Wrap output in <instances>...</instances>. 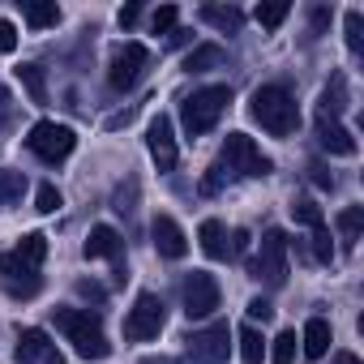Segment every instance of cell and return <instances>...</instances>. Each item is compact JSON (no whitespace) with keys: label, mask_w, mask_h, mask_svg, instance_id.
<instances>
[{"label":"cell","mask_w":364,"mask_h":364,"mask_svg":"<svg viewBox=\"0 0 364 364\" xmlns=\"http://www.w3.org/2000/svg\"><path fill=\"white\" fill-rule=\"evenodd\" d=\"M249 112H253V120H257L266 133H274V137H291V133L300 129V107H296V99H291L283 86H262V90H253Z\"/></svg>","instance_id":"6da1fadb"},{"label":"cell","mask_w":364,"mask_h":364,"mask_svg":"<svg viewBox=\"0 0 364 364\" xmlns=\"http://www.w3.org/2000/svg\"><path fill=\"white\" fill-rule=\"evenodd\" d=\"M56 326L69 334V343L82 360H107L112 355V343H107V334L90 309H56Z\"/></svg>","instance_id":"7a4b0ae2"},{"label":"cell","mask_w":364,"mask_h":364,"mask_svg":"<svg viewBox=\"0 0 364 364\" xmlns=\"http://www.w3.org/2000/svg\"><path fill=\"white\" fill-rule=\"evenodd\" d=\"M228 103H232L228 86H206L193 99H185V107H180V124H185L189 137H202V133H210L219 124V116L228 112Z\"/></svg>","instance_id":"3957f363"},{"label":"cell","mask_w":364,"mask_h":364,"mask_svg":"<svg viewBox=\"0 0 364 364\" xmlns=\"http://www.w3.org/2000/svg\"><path fill=\"white\" fill-rule=\"evenodd\" d=\"M249 274L266 287H283L287 283V236L279 228H270L262 236V249L257 257H249Z\"/></svg>","instance_id":"277c9868"},{"label":"cell","mask_w":364,"mask_h":364,"mask_svg":"<svg viewBox=\"0 0 364 364\" xmlns=\"http://www.w3.org/2000/svg\"><path fill=\"white\" fill-rule=\"evenodd\" d=\"M223 167L236 171V176H249V180H262V176L274 171V163L257 150V141L249 133H228V141H223Z\"/></svg>","instance_id":"5b68a950"},{"label":"cell","mask_w":364,"mask_h":364,"mask_svg":"<svg viewBox=\"0 0 364 364\" xmlns=\"http://www.w3.org/2000/svg\"><path fill=\"white\" fill-rule=\"evenodd\" d=\"M26 146H31V154H39L43 163H60V159H69V154H73V146H77V133H73L69 124L39 120V124L31 129Z\"/></svg>","instance_id":"8992f818"},{"label":"cell","mask_w":364,"mask_h":364,"mask_svg":"<svg viewBox=\"0 0 364 364\" xmlns=\"http://www.w3.org/2000/svg\"><path fill=\"white\" fill-rule=\"evenodd\" d=\"M146 69H150V48H141V43H124V48L112 52L107 82H112V90H133V86L146 77Z\"/></svg>","instance_id":"52a82bcc"},{"label":"cell","mask_w":364,"mask_h":364,"mask_svg":"<svg viewBox=\"0 0 364 364\" xmlns=\"http://www.w3.org/2000/svg\"><path fill=\"white\" fill-rule=\"evenodd\" d=\"M163 321H167L163 300H159L154 291H141V296H137V304H133V309H129V317H124V338H133V343L159 338Z\"/></svg>","instance_id":"ba28073f"},{"label":"cell","mask_w":364,"mask_h":364,"mask_svg":"<svg viewBox=\"0 0 364 364\" xmlns=\"http://www.w3.org/2000/svg\"><path fill=\"white\" fill-rule=\"evenodd\" d=\"M228 351H232V330H228V321H215V326L198 330V334L189 338V347H185L189 364H223Z\"/></svg>","instance_id":"9c48e42d"},{"label":"cell","mask_w":364,"mask_h":364,"mask_svg":"<svg viewBox=\"0 0 364 364\" xmlns=\"http://www.w3.org/2000/svg\"><path fill=\"white\" fill-rule=\"evenodd\" d=\"M215 309H219V283H215V274L193 270L185 279V313L189 317H210Z\"/></svg>","instance_id":"30bf717a"},{"label":"cell","mask_w":364,"mask_h":364,"mask_svg":"<svg viewBox=\"0 0 364 364\" xmlns=\"http://www.w3.org/2000/svg\"><path fill=\"white\" fill-rule=\"evenodd\" d=\"M0 283H5L18 300H31V296H39V287H43L39 270L26 266L18 253H5V257H0Z\"/></svg>","instance_id":"8fae6325"},{"label":"cell","mask_w":364,"mask_h":364,"mask_svg":"<svg viewBox=\"0 0 364 364\" xmlns=\"http://www.w3.org/2000/svg\"><path fill=\"white\" fill-rule=\"evenodd\" d=\"M18 360H22V364H65L60 347H56V343H52V334H48V330H39V326L18 330Z\"/></svg>","instance_id":"7c38bea8"},{"label":"cell","mask_w":364,"mask_h":364,"mask_svg":"<svg viewBox=\"0 0 364 364\" xmlns=\"http://www.w3.org/2000/svg\"><path fill=\"white\" fill-rule=\"evenodd\" d=\"M150 236H154V249H159L167 262H180V257L189 253V236H185V228H180L171 215H154Z\"/></svg>","instance_id":"4fadbf2b"},{"label":"cell","mask_w":364,"mask_h":364,"mask_svg":"<svg viewBox=\"0 0 364 364\" xmlns=\"http://www.w3.org/2000/svg\"><path fill=\"white\" fill-rule=\"evenodd\" d=\"M146 146H150V159L159 163V171H171V167H176V133H171V116L159 112V116L150 120Z\"/></svg>","instance_id":"5bb4252c"},{"label":"cell","mask_w":364,"mask_h":364,"mask_svg":"<svg viewBox=\"0 0 364 364\" xmlns=\"http://www.w3.org/2000/svg\"><path fill=\"white\" fill-rule=\"evenodd\" d=\"M317 146L330 150V154H343V159L355 154V137H351L338 120H326V116H317Z\"/></svg>","instance_id":"9a60e30c"},{"label":"cell","mask_w":364,"mask_h":364,"mask_svg":"<svg viewBox=\"0 0 364 364\" xmlns=\"http://www.w3.org/2000/svg\"><path fill=\"white\" fill-rule=\"evenodd\" d=\"M330 343H334L330 321H326V317H309V321H304V334H300V351H304V360H321V355L330 351Z\"/></svg>","instance_id":"2e32d148"},{"label":"cell","mask_w":364,"mask_h":364,"mask_svg":"<svg viewBox=\"0 0 364 364\" xmlns=\"http://www.w3.org/2000/svg\"><path fill=\"white\" fill-rule=\"evenodd\" d=\"M198 240H202V253H206L210 262H228V257H232V249H228V228H223L219 219H206V223L198 228Z\"/></svg>","instance_id":"e0dca14e"},{"label":"cell","mask_w":364,"mask_h":364,"mask_svg":"<svg viewBox=\"0 0 364 364\" xmlns=\"http://www.w3.org/2000/svg\"><path fill=\"white\" fill-rule=\"evenodd\" d=\"M82 253H86L90 262H95V257H120V232H116V228H107V223L90 228V236H86Z\"/></svg>","instance_id":"ac0fdd59"},{"label":"cell","mask_w":364,"mask_h":364,"mask_svg":"<svg viewBox=\"0 0 364 364\" xmlns=\"http://www.w3.org/2000/svg\"><path fill=\"white\" fill-rule=\"evenodd\" d=\"M343 112H347V77H343V73H334V77H330V86L321 90L317 116H326V120H338Z\"/></svg>","instance_id":"d6986e66"},{"label":"cell","mask_w":364,"mask_h":364,"mask_svg":"<svg viewBox=\"0 0 364 364\" xmlns=\"http://www.w3.org/2000/svg\"><path fill=\"white\" fill-rule=\"evenodd\" d=\"M202 22H210V26L223 31V35H240L245 14H240L236 5H206V9H202Z\"/></svg>","instance_id":"ffe728a7"},{"label":"cell","mask_w":364,"mask_h":364,"mask_svg":"<svg viewBox=\"0 0 364 364\" xmlns=\"http://www.w3.org/2000/svg\"><path fill=\"white\" fill-rule=\"evenodd\" d=\"M22 14H26V22H31L35 31H48V26L60 22V5H56V0H26Z\"/></svg>","instance_id":"44dd1931"},{"label":"cell","mask_w":364,"mask_h":364,"mask_svg":"<svg viewBox=\"0 0 364 364\" xmlns=\"http://www.w3.org/2000/svg\"><path fill=\"white\" fill-rule=\"evenodd\" d=\"M223 60H228V52H223L219 43H202V48L189 52L185 69H189V73H206V69H223Z\"/></svg>","instance_id":"7402d4cb"},{"label":"cell","mask_w":364,"mask_h":364,"mask_svg":"<svg viewBox=\"0 0 364 364\" xmlns=\"http://www.w3.org/2000/svg\"><path fill=\"white\" fill-rule=\"evenodd\" d=\"M360 228H364V206H347V210L338 215V240H343L347 253L360 245Z\"/></svg>","instance_id":"603a6c76"},{"label":"cell","mask_w":364,"mask_h":364,"mask_svg":"<svg viewBox=\"0 0 364 364\" xmlns=\"http://www.w3.org/2000/svg\"><path fill=\"white\" fill-rule=\"evenodd\" d=\"M18 82L26 86L31 103H39V107L48 103V77H43V69H39V65H22V69H18Z\"/></svg>","instance_id":"cb8c5ba5"},{"label":"cell","mask_w":364,"mask_h":364,"mask_svg":"<svg viewBox=\"0 0 364 364\" xmlns=\"http://www.w3.org/2000/svg\"><path fill=\"white\" fill-rule=\"evenodd\" d=\"M14 253H18L26 266H35V270H39V266H43V257H48V236H43V232H31V236H22V245H18Z\"/></svg>","instance_id":"d4e9b609"},{"label":"cell","mask_w":364,"mask_h":364,"mask_svg":"<svg viewBox=\"0 0 364 364\" xmlns=\"http://www.w3.org/2000/svg\"><path fill=\"white\" fill-rule=\"evenodd\" d=\"M26 193V176L22 171H0V206H18Z\"/></svg>","instance_id":"484cf974"},{"label":"cell","mask_w":364,"mask_h":364,"mask_svg":"<svg viewBox=\"0 0 364 364\" xmlns=\"http://www.w3.org/2000/svg\"><path fill=\"white\" fill-rule=\"evenodd\" d=\"M236 343H240V355H245V364H262V355H266V343H262V334H257L253 326H245V330L236 334Z\"/></svg>","instance_id":"4316f807"},{"label":"cell","mask_w":364,"mask_h":364,"mask_svg":"<svg viewBox=\"0 0 364 364\" xmlns=\"http://www.w3.org/2000/svg\"><path fill=\"white\" fill-rule=\"evenodd\" d=\"M287 14H291V5H287V0H274V5H257V22L266 26V31H274V26H283L287 22Z\"/></svg>","instance_id":"83f0119b"},{"label":"cell","mask_w":364,"mask_h":364,"mask_svg":"<svg viewBox=\"0 0 364 364\" xmlns=\"http://www.w3.org/2000/svg\"><path fill=\"white\" fill-rule=\"evenodd\" d=\"M291 219L304 223V228H321V223H326V219H321V206L309 202V198H296V202H291Z\"/></svg>","instance_id":"f1b7e54d"},{"label":"cell","mask_w":364,"mask_h":364,"mask_svg":"<svg viewBox=\"0 0 364 364\" xmlns=\"http://www.w3.org/2000/svg\"><path fill=\"white\" fill-rule=\"evenodd\" d=\"M313 232V257L321 262V266H330L334 262V240H330V228L321 223V228H309Z\"/></svg>","instance_id":"f546056e"},{"label":"cell","mask_w":364,"mask_h":364,"mask_svg":"<svg viewBox=\"0 0 364 364\" xmlns=\"http://www.w3.org/2000/svg\"><path fill=\"white\" fill-rule=\"evenodd\" d=\"M296 343H300L296 330H283V334L274 338V347H270V360H274V364H291V360H296Z\"/></svg>","instance_id":"4dcf8cb0"},{"label":"cell","mask_w":364,"mask_h":364,"mask_svg":"<svg viewBox=\"0 0 364 364\" xmlns=\"http://www.w3.org/2000/svg\"><path fill=\"white\" fill-rule=\"evenodd\" d=\"M35 210L39 215H56L60 210V189L56 185H39L35 189Z\"/></svg>","instance_id":"1f68e13d"},{"label":"cell","mask_w":364,"mask_h":364,"mask_svg":"<svg viewBox=\"0 0 364 364\" xmlns=\"http://www.w3.org/2000/svg\"><path fill=\"white\" fill-rule=\"evenodd\" d=\"M176 18H180V9H176V5H163V9H154L150 31H154V35H171V31H176Z\"/></svg>","instance_id":"d6a6232c"},{"label":"cell","mask_w":364,"mask_h":364,"mask_svg":"<svg viewBox=\"0 0 364 364\" xmlns=\"http://www.w3.org/2000/svg\"><path fill=\"white\" fill-rule=\"evenodd\" d=\"M347 48H351V52L364 48V18H360V9L347 14Z\"/></svg>","instance_id":"836d02e7"},{"label":"cell","mask_w":364,"mask_h":364,"mask_svg":"<svg viewBox=\"0 0 364 364\" xmlns=\"http://www.w3.org/2000/svg\"><path fill=\"white\" fill-rule=\"evenodd\" d=\"M133 198H137V180H129V189H124V185L116 189V198H112V210H120V215H133Z\"/></svg>","instance_id":"e575fe53"},{"label":"cell","mask_w":364,"mask_h":364,"mask_svg":"<svg viewBox=\"0 0 364 364\" xmlns=\"http://www.w3.org/2000/svg\"><path fill=\"white\" fill-rule=\"evenodd\" d=\"M219 189H223V163H215V167L202 176V193H206V198H215Z\"/></svg>","instance_id":"d590c367"},{"label":"cell","mask_w":364,"mask_h":364,"mask_svg":"<svg viewBox=\"0 0 364 364\" xmlns=\"http://www.w3.org/2000/svg\"><path fill=\"white\" fill-rule=\"evenodd\" d=\"M14 48H18V26L0 18V56H9Z\"/></svg>","instance_id":"8d00e7d4"},{"label":"cell","mask_w":364,"mask_h":364,"mask_svg":"<svg viewBox=\"0 0 364 364\" xmlns=\"http://www.w3.org/2000/svg\"><path fill=\"white\" fill-rule=\"evenodd\" d=\"M249 317H253V321H270V317H274V304L257 296V300H249Z\"/></svg>","instance_id":"74e56055"},{"label":"cell","mask_w":364,"mask_h":364,"mask_svg":"<svg viewBox=\"0 0 364 364\" xmlns=\"http://www.w3.org/2000/svg\"><path fill=\"white\" fill-rule=\"evenodd\" d=\"M77 296H82V300H103L107 291H103L95 279H77Z\"/></svg>","instance_id":"f35d334b"},{"label":"cell","mask_w":364,"mask_h":364,"mask_svg":"<svg viewBox=\"0 0 364 364\" xmlns=\"http://www.w3.org/2000/svg\"><path fill=\"white\" fill-rule=\"evenodd\" d=\"M228 249H232V257L249 253V232H245V228H236V232H232V240H228Z\"/></svg>","instance_id":"ab89813d"},{"label":"cell","mask_w":364,"mask_h":364,"mask_svg":"<svg viewBox=\"0 0 364 364\" xmlns=\"http://www.w3.org/2000/svg\"><path fill=\"white\" fill-rule=\"evenodd\" d=\"M309 171H313V185H321V189H334V176H330V171H326L321 163H313Z\"/></svg>","instance_id":"60d3db41"},{"label":"cell","mask_w":364,"mask_h":364,"mask_svg":"<svg viewBox=\"0 0 364 364\" xmlns=\"http://www.w3.org/2000/svg\"><path fill=\"white\" fill-rule=\"evenodd\" d=\"M326 22H330V9H326V5H317V9H313V35H321V31H326Z\"/></svg>","instance_id":"b9f144b4"},{"label":"cell","mask_w":364,"mask_h":364,"mask_svg":"<svg viewBox=\"0 0 364 364\" xmlns=\"http://www.w3.org/2000/svg\"><path fill=\"white\" fill-rule=\"evenodd\" d=\"M116 18H120V26H133V22L141 18V9H137V5H124V9H120Z\"/></svg>","instance_id":"7bdbcfd3"},{"label":"cell","mask_w":364,"mask_h":364,"mask_svg":"<svg viewBox=\"0 0 364 364\" xmlns=\"http://www.w3.org/2000/svg\"><path fill=\"white\" fill-rule=\"evenodd\" d=\"M189 39H193V35H189V31H171V48H185V43H189Z\"/></svg>","instance_id":"ee69618b"},{"label":"cell","mask_w":364,"mask_h":364,"mask_svg":"<svg viewBox=\"0 0 364 364\" xmlns=\"http://www.w3.org/2000/svg\"><path fill=\"white\" fill-rule=\"evenodd\" d=\"M330 364H360V360H355V355H351V351H338V355H334V360H330Z\"/></svg>","instance_id":"f6af8a7d"},{"label":"cell","mask_w":364,"mask_h":364,"mask_svg":"<svg viewBox=\"0 0 364 364\" xmlns=\"http://www.w3.org/2000/svg\"><path fill=\"white\" fill-rule=\"evenodd\" d=\"M0 116H9V90L0 86Z\"/></svg>","instance_id":"bcb514c9"},{"label":"cell","mask_w":364,"mask_h":364,"mask_svg":"<svg viewBox=\"0 0 364 364\" xmlns=\"http://www.w3.org/2000/svg\"><path fill=\"white\" fill-rule=\"evenodd\" d=\"M141 364H167V360H163V355H146Z\"/></svg>","instance_id":"7dc6e473"}]
</instances>
